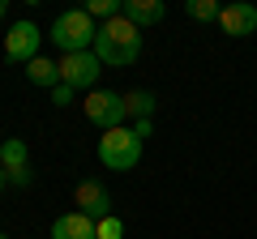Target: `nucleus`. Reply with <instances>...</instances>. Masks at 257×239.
Returning <instances> with one entry per match:
<instances>
[{
	"label": "nucleus",
	"mask_w": 257,
	"mask_h": 239,
	"mask_svg": "<svg viewBox=\"0 0 257 239\" xmlns=\"http://www.w3.org/2000/svg\"><path fill=\"white\" fill-rule=\"evenodd\" d=\"M94 56H99L103 64L111 68H128L142 60V30L120 13V18L103 22L99 26V38H94Z\"/></svg>",
	"instance_id": "f257e3e1"
},
{
	"label": "nucleus",
	"mask_w": 257,
	"mask_h": 239,
	"mask_svg": "<svg viewBox=\"0 0 257 239\" xmlns=\"http://www.w3.org/2000/svg\"><path fill=\"white\" fill-rule=\"evenodd\" d=\"M47 38H52V43L60 47L64 56L94 52V38H99V26H94V18H90L86 9H69V13H60V18L52 22Z\"/></svg>",
	"instance_id": "f03ea898"
},
{
	"label": "nucleus",
	"mask_w": 257,
	"mask_h": 239,
	"mask_svg": "<svg viewBox=\"0 0 257 239\" xmlns=\"http://www.w3.org/2000/svg\"><path fill=\"white\" fill-rule=\"evenodd\" d=\"M142 150H146V141L124 124V128H111L99 137V162L107 171H133L142 162Z\"/></svg>",
	"instance_id": "7ed1b4c3"
},
{
	"label": "nucleus",
	"mask_w": 257,
	"mask_h": 239,
	"mask_svg": "<svg viewBox=\"0 0 257 239\" xmlns=\"http://www.w3.org/2000/svg\"><path fill=\"white\" fill-rule=\"evenodd\" d=\"M82 111H86V120H90L94 128H103V132L124 128V120H128L124 94H116V90H90L86 102H82Z\"/></svg>",
	"instance_id": "20e7f679"
},
{
	"label": "nucleus",
	"mask_w": 257,
	"mask_h": 239,
	"mask_svg": "<svg viewBox=\"0 0 257 239\" xmlns=\"http://www.w3.org/2000/svg\"><path fill=\"white\" fill-rule=\"evenodd\" d=\"M39 47H43V30L35 26V22H13L9 34H5V56H9V64H30L39 56Z\"/></svg>",
	"instance_id": "39448f33"
},
{
	"label": "nucleus",
	"mask_w": 257,
	"mask_h": 239,
	"mask_svg": "<svg viewBox=\"0 0 257 239\" xmlns=\"http://www.w3.org/2000/svg\"><path fill=\"white\" fill-rule=\"evenodd\" d=\"M99 73H103V60L94 52H77V56H64L60 60V82L73 86V90H94Z\"/></svg>",
	"instance_id": "423d86ee"
},
{
	"label": "nucleus",
	"mask_w": 257,
	"mask_h": 239,
	"mask_svg": "<svg viewBox=\"0 0 257 239\" xmlns=\"http://www.w3.org/2000/svg\"><path fill=\"white\" fill-rule=\"evenodd\" d=\"M73 205H77V214H86V218H107L111 214V192H107V184L103 180H77V188H73Z\"/></svg>",
	"instance_id": "0eeeda50"
},
{
	"label": "nucleus",
	"mask_w": 257,
	"mask_h": 239,
	"mask_svg": "<svg viewBox=\"0 0 257 239\" xmlns=\"http://www.w3.org/2000/svg\"><path fill=\"white\" fill-rule=\"evenodd\" d=\"M219 30L227 38H248L257 30V9L248 4V0H236V4H223L219 13Z\"/></svg>",
	"instance_id": "6e6552de"
},
{
	"label": "nucleus",
	"mask_w": 257,
	"mask_h": 239,
	"mask_svg": "<svg viewBox=\"0 0 257 239\" xmlns=\"http://www.w3.org/2000/svg\"><path fill=\"white\" fill-rule=\"evenodd\" d=\"M52 239H99V226H94V218L73 210V214H60L52 222Z\"/></svg>",
	"instance_id": "1a4fd4ad"
},
{
	"label": "nucleus",
	"mask_w": 257,
	"mask_h": 239,
	"mask_svg": "<svg viewBox=\"0 0 257 239\" xmlns=\"http://www.w3.org/2000/svg\"><path fill=\"white\" fill-rule=\"evenodd\" d=\"M124 18L133 22V26H159V22L167 18V4L163 0H124Z\"/></svg>",
	"instance_id": "9d476101"
},
{
	"label": "nucleus",
	"mask_w": 257,
	"mask_h": 239,
	"mask_svg": "<svg viewBox=\"0 0 257 239\" xmlns=\"http://www.w3.org/2000/svg\"><path fill=\"white\" fill-rule=\"evenodd\" d=\"M26 82L52 94L56 86H60V64H56V60H47V56H35V60L26 64Z\"/></svg>",
	"instance_id": "9b49d317"
},
{
	"label": "nucleus",
	"mask_w": 257,
	"mask_h": 239,
	"mask_svg": "<svg viewBox=\"0 0 257 239\" xmlns=\"http://www.w3.org/2000/svg\"><path fill=\"white\" fill-rule=\"evenodd\" d=\"M0 166H5V175L30 166V150H26V141H22V137H9L5 146H0Z\"/></svg>",
	"instance_id": "f8f14e48"
},
{
	"label": "nucleus",
	"mask_w": 257,
	"mask_h": 239,
	"mask_svg": "<svg viewBox=\"0 0 257 239\" xmlns=\"http://www.w3.org/2000/svg\"><path fill=\"white\" fill-rule=\"evenodd\" d=\"M124 107H128V120L138 124V120H150V116H155L159 98H155L150 90H128V94H124Z\"/></svg>",
	"instance_id": "ddd939ff"
},
{
	"label": "nucleus",
	"mask_w": 257,
	"mask_h": 239,
	"mask_svg": "<svg viewBox=\"0 0 257 239\" xmlns=\"http://www.w3.org/2000/svg\"><path fill=\"white\" fill-rule=\"evenodd\" d=\"M219 13H223L219 0H184V18L193 22H219Z\"/></svg>",
	"instance_id": "4468645a"
},
{
	"label": "nucleus",
	"mask_w": 257,
	"mask_h": 239,
	"mask_svg": "<svg viewBox=\"0 0 257 239\" xmlns=\"http://www.w3.org/2000/svg\"><path fill=\"white\" fill-rule=\"evenodd\" d=\"M86 13H90V18L111 22V18H120V13H124V0H90V4H86Z\"/></svg>",
	"instance_id": "2eb2a0df"
},
{
	"label": "nucleus",
	"mask_w": 257,
	"mask_h": 239,
	"mask_svg": "<svg viewBox=\"0 0 257 239\" xmlns=\"http://www.w3.org/2000/svg\"><path fill=\"white\" fill-rule=\"evenodd\" d=\"M94 226H99V239H124V222H120L116 214H107V218H99Z\"/></svg>",
	"instance_id": "dca6fc26"
},
{
	"label": "nucleus",
	"mask_w": 257,
	"mask_h": 239,
	"mask_svg": "<svg viewBox=\"0 0 257 239\" xmlns=\"http://www.w3.org/2000/svg\"><path fill=\"white\" fill-rule=\"evenodd\" d=\"M73 94H77L73 86H64V82H60V86L52 90V102H56V107H69V102H73Z\"/></svg>",
	"instance_id": "f3484780"
},
{
	"label": "nucleus",
	"mask_w": 257,
	"mask_h": 239,
	"mask_svg": "<svg viewBox=\"0 0 257 239\" xmlns=\"http://www.w3.org/2000/svg\"><path fill=\"white\" fill-rule=\"evenodd\" d=\"M30 180H35V171H30V166H22V171H13V175H9V184H13V188H26Z\"/></svg>",
	"instance_id": "a211bd4d"
},
{
	"label": "nucleus",
	"mask_w": 257,
	"mask_h": 239,
	"mask_svg": "<svg viewBox=\"0 0 257 239\" xmlns=\"http://www.w3.org/2000/svg\"><path fill=\"white\" fill-rule=\"evenodd\" d=\"M128 128H133V132H138V137H142V141H146V137H150V132H155V124H150V120H138V124H128Z\"/></svg>",
	"instance_id": "6ab92c4d"
},
{
	"label": "nucleus",
	"mask_w": 257,
	"mask_h": 239,
	"mask_svg": "<svg viewBox=\"0 0 257 239\" xmlns=\"http://www.w3.org/2000/svg\"><path fill=\"white\" fill-rule=\"evenodd\" d=\"M5 184H9V175H5V166H0V192H5Z\"/></svg>",
	"instance_id": "aec40b11"
},
{
	"label": "nucleus",
	"mask_w": 257,
	"mask_h": 239,
	"mask_svg": "<svg viewBox=\"0 0 257 239\" xmlns=\"http://www.w3.org/2000/svg\"><path fill=\"white\" fill-rule=\"evenodd\" d=\"M5 13H9V4H5V0H0V18H5Z\"/></svg>",
	"instance_id": "412c9836"
},
{
	"label": "nucleus",
	"mask_w": 257,
	"mask_h": 239,
	"mask_svg": "<svg viewBox=\"0 0 257 239\" xmlns=\"http://www.w3.org/2000/svg\"><path fill=\"white\" fill-rule=\"evenodd\" d=\"M0 239H9V235H5V230H0Z\"/></svg>",
	"instance_id": "4be33fe9"
}]
</instances>
